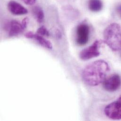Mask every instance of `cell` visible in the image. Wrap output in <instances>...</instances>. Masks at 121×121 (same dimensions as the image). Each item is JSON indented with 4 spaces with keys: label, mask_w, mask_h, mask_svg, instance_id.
I'll return each instance as SVG.
<instances>
[{
    "label": "cell",
    "mask_w": 121,
    "mask_h": 121,
    "mask_svg": "<svg viewBox=\"0 0 121 121\" xmlns=\"http://www.w3.org/2000/svg\"><path fill=\"white\" fill-rule=\"evenodd\" d=\"M100 42L95 41L88 48L82 51L80 53V58L81 60H86L99 56L100 55L99 48Z\"/></svg>",
    "instance_id": "277c9868"
},
{
    "label": "cell",
    "mask_w": 121,
    "mask_h": 121,
    "mask_svg": "<svg viewBox=\"0 0 121 121\" xmlns=\"http://www.w3.org/2000/svg\"><path fill=\"white\" fill-rule=\"evenodd\" d=\"M37 34L41 36H49L50 35V33L48 30L43 26L39 27L37 31Z\"/></svg>",
    "instance_id": "7c38bea8"
},
{
    "label": "cell",
    "mask_w": 121,
    "mask_h": 121,
    "mask_svg": "<svg viewBox=\"0 0 121 121\" xmlns=\"http://www.w3.org/2000/svg\"><path fill=\"white\" fill-rule=\"evenodd\" d=\"M105 43L113 51L121 50V27L119 25L113 23L104 30Z\"/></svg>",
    "instance_id": "7a4b0ae2"
},
{
    "label": "cell",
    "mask_w": 121,
    "mask_h": 121,
    "mask_svg": "<svg viewBox=\"0 0 121 121\" xmlns=\"http://www.w3.org/2000/svg\"><path fill=\"white\" fill-rule=\"evenodd\" d=\"M8 9L9 11L15 15H21L26 14L28 13V10L24 6L18 2L11 0L8 3Z\"/></svg>",
    "instance_id": "ba28073f"
},
{
    "label": "cell",
    "mask_w": 121,
    "mask_h": 121,
    "mask_svg": "<svg viewBox=\"0 0 121 121\" xmlns=\"http://www.w3.org/2000/svg\"><path fill=\"white\" fill-rule=\"evenodd\" d=\"M110 71L108 64L104 60H98L88 65L83 70L82 77L88 85L95 86L104 82Z\"/></svg>",
    "instance_id": "6da1fadb"
},
{
    "label": "cell",
    "mask_w": 121,
    "mask_h": 121,
    "mask_svg": "<svg viewBox=\"0 0 121 121\" xmlns=\"http://www.w3.org/2000/svg\"><path fill=\"white\" fill-rule=\"evenodd\" d=\"M29 22V19L28 18V17H26L22 21L21 23L24 27V28H25V29L26 28L27 26V24Z\"/></svg>",
    "instance_id": "4fadbf2b"
},
{
    "label": "cell",
    "mask_w": 121,
    "mask_h": 121,
    "mask_svg": "<svg viewBox=\"0 0 121 121\" xmlns=\"http://www.w3.org/2000/svg\"><path fill=\"white\" fill-rule=\"evenodd\" d=\"M121 84V78L119 75L114 74L104 81L103 87L108 91L113 92L118 89Z\"/></svg>",
    "instance_id": "8992f818"
},
{
    "label": "cell",
    "mask_w": 121,
    "mask_h": 121,
    "mask_svg": "<svg viewBox=\"0 0 121 121\" xmlns=\"http://www.w3.org/2000/svg\"><path fill=\"white\" fill-rule=\"evenodd\" d=\"M88 6L91 11L98 12L102 9L103 3L101 0H89Z\"/></svg>",
    "instance_id": "9c48e42d"
},
{
    "label": "cell",
    "mask_w": 121,
    "mask_h": 121,
    "mask_svg": "<svg viewBox=\"0 0 121 121\" xmlns=\"http://www.w3.org/2000/svg\"><path fill=\"white\" fill-rule=\"evenodd\" d=\"M33 38L35 39L37 41V42L42 46L48 49H52V44L51 42L50 41L43 38V36L38 34H35Z\"/></svg>",
    "instance_id": "30bf717a"
},
{
    "label": "cell",
    "mask_w": 121,
    "mask_h": 121,
    "mask_svg": "<svg viewBox=\"0 0 121 121\" xmlns=\"http://www.w3.org/2000/svg\"><path fill=\"white\" fill-rule=\"evenodd\" d=\"M105 115L113 120L121 119V97L108 105L104 109Z\"/></svg>",
    "instance_id": "3957f363"
},
{
    "label": "cell",
    "mask_w": 121,
    "mask_h": 121,
    "mask_svg": "<svg viewBox=\"0 0 121 121\" xmlns=\"http://www.w3.org/2000/svg\"><path fill=\"white\" fill-rule=\"evenodd\" d=\"M34 35L35 34L33 33L32 32H28L25 34V36L27 38L32 39L34 38Z\"/></svg>",
    "instance_id": "9a60e30c"
},
{
    "label": "cell",
    "mask_w": 121,
    "mask_h": 121,
    "mask_svg": "<svg viewBox=\"0 0 121 121\" xmlns=\"http://www.w3.org/2000/svg\"><path fill=\"white\" fill-rule=\"evenodd\" d=\"M25 4L28 5H32L34 4L36 0H22Z\"/></svg>",
    "instance_id": "5bb4252c"
},
{
    "label": "cell",
    "mask_w": 121,
    "mask_h": 121,
    "mask_svg": "<svg viewBox=\"0 0 121 121\" xmlns=\"http://www.w3.org/2000/svg\"><path fill=\"white\" fill-rule=\"evenodd\" d=\"M5 27L9 35L10 36H17L25 30L22 23L15 20L9 22L6 25Z\"/></svg>",
    "instance_id": "52a82bcc"
},
{
    "label": "cell",
    "mask_w": 121,
    "mask_h": 121,
    "mask_svg": "<svg viewBox=\"0 0 121 121\" xmlns=\"http://www.w3.org/2000/svg\"><path fill=\"white\" fill-rule=\"evenodd\" d=\"M90 35V28L86 23L79 25L76 28L77 43L81 46L86 44L89 40Z\"/></svg>",
    "instance_id": "5b68a950"
},
{
    "label": "cell",
    "mask_w": 121,
    "mask_h": 121,
    "mask_svg": "<svg viewBox=\"0 0 121 121\" xmlns=\"http://www.w3.org/2000/svg\"><path fill=\"white\" fill-rule=\"evenodd\" d=\"M33 13L39 23H42L44 18V14L43 9L39 7H35L33 9Z\"/></svg>",
    "instance_id": "8fae6325"
}]
</instances>
